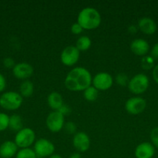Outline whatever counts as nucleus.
<instances>
[{
  "instance_id": "obj_28",
  "label": "nucleus",
  "mask_w": 158,
  "mask_h": 158,
  "mask_svg": "<svg viewBox=\"0 0 158 158\" xmlns=\"http://www.w3.org/2000/svg\"><path fill=\"white\" fill-rule=\"evenodd\" d=\"M2 63H3V66H4L5 67L7 68V69H12L15 65V60H14L12 58H11V57H6V58H5L4 60H3Z\"/></svg>"
},
{
  "instance_id": "obj_15",
  "label": "nucleus",
  "mask_w": 158,
  "mask_h": 158,
  "mask_svg": "<svg viewBox=\"0 0 158 158\" xmlns=\"http://www.w3.org/2000/svg\"><path fill=\"white\" fill-rule=\"evenodd\" d=\"M18 147L15 142L6 140L0 145V158H12L15 157L18 152Z\"/></svg>"
},
{
  "instance_id": "obj_6",
  "label": "nucleus",
  "mask_w": 158,
  "mask_h": 158,
  "mask_svg": "<svg viewBox=\"0 0 158 158\" xmlns=\"http://www.w3.org/2000/svg\"><path fill=\"white\" fill-rule=\"evenodd\" d=\"M33 151L37 157H50L54 154L55 146L50 140L45 138H40L34 143Z\"/></svg>"
},
{
  "instance_id": "obj_31",
  "label": "nucleus",
  "mask_w": 158,
  "mask_h": 158,
  "mask_svg": "<svg viewBox=\"0 0 158 158\" xmlns=\"http://www.w3.org/2000/svg\"><path fill=\"white\" fill-rule=\"evenodd\" d=\"M6 88V80L4 76L0 73V93L3 92Z\"/></svg>"
},
{
  "instance_id": "obj_7",
  "label": "nucleus",
  "mask_w": 158,
  "mask_h": 158,
  "mask_svg": "<svg viewBox=\"0 0 158 158\" xmlns=\"http://www.w3.org/2000/svg\"><path fill=\"white\" fill-rule=\"evenodd\" d=\"M64 116L59 111H52L46 119V125L50 132L58 133L64 126Z\"/></svg>"
},
{
  "instance_id": "obj_24",
  "label": "nucleus",
  "mask_w": 158,
  "mask_h": 158,
  "mask_svg": "<svg viewBox=\"0 0 158 158\" xmlns=\"http://www.w3.org/2000/svg\"><path fill=\"white\" fill-rule=\"evenodd\" d=\"M9 116L5 113L0 112V132L6 131L9 128Z\"/></svg>"
},
{
  "instance_id": "obj_23",
  "label": "nucleus",
  "mask_w": 158,
  "mask_h": 158,
  "mask_svg": "<svg viewBox=\"0 0 158 158\" xmlns=\"http://www.w3.org/2000/svg\"><path fill=\"white\" fill-rule=\"evenodd\" d=\"M155 60L150 56H144L141 59V66L144 69H151L154 67Z\"/></svg>"
},
{
  "instance_id": "obj_3",
  "label": "nucleus",
  "mask_w": 158,
  "mask_h": 158,
  "mask_svg": "<svg viewBox=\"0 0 158 158\" xmlns=\"http://www.w3.org/2000/svg\"><path fill=\"white\" fill-rule=\"evenodd\" d=\"M23 103V97L15 91H7L0 96V106L6 110H16Z\"/></svg>"
},
{
  "instance_id": "obj_32",
  "label": "nucleus",
  "mask_w": 158,
  "mask_h": 158,
  "mask_svg": "<svg viewBox=\"0 0 158 158\" xmlns=\"http://www.w3.org/2000/svg\"><path fill=\"white\" fill-rule=\"evenodd\" d=\"M57 111H59L60 114H63V115L64 116V115H66V114H70V113H71V109H70L69 106H68L64 104L63 106H62L61 107H60V109H59Z\"/></svg>"
},
{
  "instance_id": "obj_16",
  "label": "nucleus",
  "mask_w": 158,
  "mask_h": 158,
  "mask_svg": "<svg viewBox=\"0 0 158 158\" xmlns=\"http://www.w3.org/2000/svg\"><path fill=\"white\" fill-rule=\"evenodd\" d=\"M138 28L139 30L147 35H152L155 33L157 29L154 20L150 17H143L138 22Z\"/></svg>"
},
{
  "instance_id": "obj_11",
  "label": "nucleus",
  "mask_w": 158,
  "mask_h": 158,
  "mask_svg": "<svg viewBox=\"0 0 158 158\" xmlns=\"http://www.w3.org/2000/svg\"><path fill=\"white\" fill-rule=\"evenodd\" d=\"M12 73L16 79L26 80L32 77L33 73V67L29 63L22 62L16 63L12 68Z\"/></svg>"
},
{
  "instance_id": "obj_21",
  "label": "nucleus",
  "mask_w": 158,
  "mask_h": 158,
  "mask_svg": "<svg viewBox=\"0 0 158 158\" xmlns=\"http://www.w3.org/2000/svg\"><path fill=\"white\" fill-rule=\"evenodd\" d=\"M83 96L87 101L93 102L97 100L99 97V90L93 86H91L83 91Z\"/></svg>"
},
{
  "instance_id": "obj_2",
  "label": "nucleus",
  "mask_w": 158,
  "mask_h": 158,
  "mask_svg": "<svg viewBox=\"0 0 158 158\" xmlns=\"http://www.w3.org/2000/svg\"><path fill=\"white\" fill-rule=\"evenodd\" d=\"M102 22L100 13L92 7H85L77 15V23L86 30H91L99 27Z\"/></svg>"
},
{
  "instance_id": "obj_14",
  "label": "nucleus",
  "mask_w": 158,
  "mask_h": 158,
  "mask_svg": "<svg viewBox=\"0 0 158 158\" xmlns=\"http://www.w3.org/2000/svg\"><path fill=\"white\" fill-rule=\"evenodd\" d=\"M155 154V148L149 142L139 143L135 149L136 158H152Z\"/></svg>"
},
{
  "instance_id": "obj_4",
  "label": "nucleus",
  "mask_w": 158,
  "mask_h": 158,
  "mask_svg": "<svg viewBox=\"0 0 158 158\" xmlns=\"http://www.w3.org/2000/svg\"><path fill=\"white\" fill-rule=\"evenodd\" d=\"M150 84L148 77L144 73H138L129 80L128 88L130 92L136 95H139L147 90Z\"/></svg>"
},
{
  "instance_id": "obj_18",
  "label": "nucleus",
  "mask_w": 158,
  "mask_h": 158,
  "mask_svg": "<svg viewBox=\"0 0 158 158\" xmlns=\"http://www.w3.org/2000/svg\"><path fill=\"white\" fill-rule=\"evenodd\" d=\"M34 92L33 83L30 80H23L20 86V94L23 97H29Z\"/></svg>"
},
{
  "instance_id": "obj_29",
  "label": "nucleus",
  "mask_w": 158,
  "mask_h": 158,
  "mask_svg": "<svg viewBox=\"0 0 158 158\" xmlns=\"http://www.w3.org/2000/svg\"><path fill=\"white\" fill-rule=\"evenodd\" d=\"M84 29L76 22V23H73L71 26V31L73 34L74 35H79L83 32Z\"/></svg>"
},
{
  "instance_id": "obj_13",
  "label": "nucleus",
  "mask_w": 158,
  "mask_h": 158,
  "mask_svg": "<svg viewBox=\"0 0 158 158\" xmlns=\"http://www.w3.org/2000/svg\"><path fill=\"white\" fill-rule=\"evenodd\" d=\"M130 49L135 55L144 56L150 50V45L143 39H136L130 43Z\"/></svg>"
},
{
  "instance_id": "obj_17",
  "label": "nucleus",
  "mask_w": 158,
  "mask_h": 158,
  "mask_svg": "<svg viewBox=\"0 0 158 158\" xmlns=\"http://www.w3.org/2000/svg\"><path fill=\"white\" fill-rule=\"evenodd\" d=\"M47 104L54 111L58 110L64 103L63 97L58 92H51L47 97Z\"/></svg>"
},
{
  "instance_id": "obj_8",
  "label": "nucleus",
  "mask_w": 158,
  "mask_h": 158,
  "mask_svg": "<svg viewBox=\"0 0 158 158\" xmlns=\"http://www.w3.org/2000/svg\"><path fill=\"white\" fill-rule=\"evenodd\" d=\"M80 52L75 46H67L60 53V61L64 66H74L80 59Z\"/></svg>"
},
{
  "instance_id": "obj_36",
  "label": "nucleus",
  "mask_w": 158,
  "mask_h": 158,
  "mask_svg": "<svg viewBox=\"0 0 158 158\" xmlns=\"http://www.w3.org/2000/svg\"><path fill=\"white\" fill-rule=\"evenodd\" d=\"M49 158H64V157H61V156H60V155H59V154H53V155H51Z\"/></svg>"
},
{
  "instance_id": "obj_34",
  "label": "nucleus",
  "mask_w": 158,
  "mask_h": 158,
  "mask_svg": "<svg viewBox=\"0 0 158 158\" xmlns=\"http://www.w3.org/2000/svg\"><path fill=\"white\" fill-rule=\"evenodd\" d=\"M68 158H81V156L79 153H74V154H71L70 155V157Z\"/></svg>"
},
{
  "instance_id": "obj_19",
  "label": "nucleus",
  "mask_w": 158,
  "mask_h": 158,
  "mask_svg": "<svg viewBox=\"0 0 158 158\" xmlns=\"http://www.w3.org/2000/svg\"><path fill=\"white\" fill-rule=\"evenodd\" d=\"M9 128L12 131L18 132L23 128V123L22 117L18 114H12L9 116Z\"/></svg>"
},
{
  "instance_id": "obj_33",
  "label": "nucleus",
  "mask_w": 158,
  "mask_h": 158,
  "mask_svg": "<svg viewBox=\"0 0 158 158\" xmlns=\"http://www.w3.org/2000/svg\"><path fill=\"white\" fill-rule=\"evenodd\" d=\"M152 76H153V80L158 84V64L153 67V72H152Z\"/></svg>"
},
{
  "instance_id": "obj_10",
  "label": "nucleus",
  "mask_w": 158,
  "mask_h": 158,
  "mask_svg": "<svg viewBox=\"0 0 158 158\" xmlns=\"http://www.w3.org/2000/svg\"><path fill=\"white\" fill-rule=\"evenodd\" d=\"M113 84V78L108 73L100 72L92 78V86L98 90H107Z\"/></svg>"
},
{
  "instance_id": "obj_12",
  "label": "nucleus",
  "mask_w": 158,
  "mask_h": 158,
  "mask_svg": "<svg viewBox=\"0 0 158 158\" xmlns=\"http://www.w3.org/2000/svg\"><path fill=\"white\" fill-rule=\"evenodd\" d=\"M73 146L79 152H85L91 145V141L88 134L85 132H77L73 137Z\"/></svg>"
},
{
  "instance_id": "obj_5",
  "label": "nucleus",
  "mask_w": 158,
  "mask_h": 158,
  "mask_svg": "<svg viewBox=\"0 0 158 158\" xmlns=\"http://www.w3.org/2000/svg\"><path fill=\"white\" fill-rule=\"evenodd\" d=\"M36 134L33 130L29 127H23L15 134L14 142L19 148L24 149L35 143Z\"/></svg>"
},
{
  "instance_id": "obj_22",
  "label": "nucleus",
  "mask_w": 158,
  "mask_h": 158,
  "mask_svg": "<svg viewBox=\"0 0 158 158\" xmlns=\"http://www.w3.org/2000/svg\"><path fill=\"white\" fill-rule=\"evenodd\" d=\"M15 158H37V154L34 152L33 149L31 148H24L18 151Z\"/></svg>"
},
{
  "instance_id": "obj_30",
  "label": "nucleus",
  "mask_w": 158,
  "mask_h": 158,
  "mask_svg": "<svg viewBox=\"0 0 158 158\" xmlns=\"http://www.w3.org/2000/svg\"><path fill=\"white\" fill-rule=\"evenodd\" d=\"M150 56L153 57L154 60H158V43H155L150 50Z\"/></svg>"
},
{
  "instance_id": "obj_26",
  "label": "nucleus",
  "mask_w": 158,
  "mask_h": 158,
  "mask_svg": "<svg viewBox=\"0 0 158 158\" xmlns=\"http://www.w3.org/2000/svg\"><path fill=\"white\" fill-rule=\"evenodd\" d=\"M64 128L65 130V132L69 134H75L76 131H77V126L74 122L69 121L68 123H64Z\"/></svg>"
},
{
  "instance_id": "obj_9",
  "label": "nucleus",
  "mask_w": 158,
  "mask_h": 158,
  "mask_svg": "<svg viewBox=\"0 0 158 158\" xmlns=\"http://www.w3.org/2000/svg\"><path fill=\"white\" fill-rule=\"evenodd\" d=\"M147 107V101L139 97H133L128 99L125 103V109L129 114L137 115L144 111Z\"/></svg>"
},
{
  "instance_id": "obj_27",
  "label": "nucleus",
  "mask_w": 158,
  "mask_h": 158,
  "mask_svg": "<svg viewBox=\"0 0 158 158\" xmlns=\"http://www.w3.org/2000/svg\"><path fill=\"white\" fill-rule=\"evenodd\" d=\"M150 140L153 147L158 148V127L153 128L150 132Z\"/></svg>"
},
{
  "instance_id": "obj_25",
  "label": "nucleus",
  "mask_w": 158,
  "mask_h": 158,
  "mask_svg": "<svg viewBox=\"0 0 158 158\" xmlns=\"http://www.w3.org/2000/svg\"><path fill=\"white\" fill-rule=\"evenodd\" d=\"M116 83L121 86H128L129 81V80L126 74L123 73H118L117 76L116 77Z\"/></svg>"
},
{
  "instance_id": "obj_35",
  "label": "nucleus",
  "mask_w": 158,
  "mask_h": 158,
  "mask_svg": "<svg viewBox=\"0 0 158 158\" xmlns=\"http://www.w3.org/2000/svg\"><path fill=\"white\" fill-rule=\"evenodd\" d=\"M129 32H131L132 33H136V31H137V28L135 26H131L129 28Z\"/></svg>"
},
{
  "instance_id": "obj_20",
  "label": "nucleus",
  "mask_w": 158,
  "mask_h": 158,
  "mask_svg": "<svg viewBox=\"0 0 158 158\" xmlns=\"http://www.w3.org/2000/svg\"><path fill=\"white\" fill-rule=\"evenodd\" d=\"M75 46L80 52L87 51L91 46V40L87 35H81L76 41Z\"/></svg>"
},
{
  "instance_id": "obj_1",
  "label": "nucleus",
  "mask_w": 158,
  "mask_h": 158,
  "mask_svg": "<svg viewBox=\"0 0 158 158\" xmlns=\"http://www.w3.org/2000/svg\"><path fill=\"white\" fill-rule=\"evenodd\" d=\"M92 84V77L89 71L85 67L73 68L67 74L64 80L65 87L71 91H84Z\"/></svg>"
}]
</instances>
